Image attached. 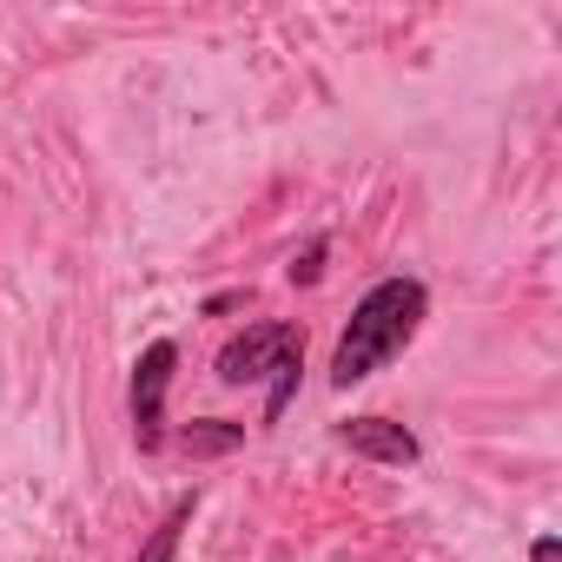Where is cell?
I'll list each match as a JSON object with an SVG mask.
<instances>
[{"mask_svg":"<svg viewBox=\"0 0 562 562\" xmlns=\"http://www.w3.org/2000/svg\"><path fill=\"white\" fill-rule=\"evenodd\" d=\"M424 318H430V292L417 285V278H384V285H371V292L358 299V312H351L338 351H331V384L351 391V384H364L371 371H384V364L424 331Z\"/></svg>","mask_w":562,"mask_h":562,"instance_id":"6da1fadb","label":"cell"},{"mask_svg":"<svg viewBox=\"0 0 562 562\" xmlns=\"http://www.w3.org/2000/svg\"><path fill=\"white\" fill-rule=\"evenodd\" d=\"M299 371H305V331L299 325H251L238 331L225 351H218V384H265L271 378V404H265V424L285 417L292 391H299Z\"/></svg>","mask_w":562,"mask_h":562,"instance_id":"7a4b0ae2","label":"cell"},{"mask_svg":"<svg viewBox=\"0 0 562 562\" xmlns=\"http://www.w3.org/2000/svg\"><path fill=\"white\" fill-rule=\"evenodd\" d=\"M172 364H179L172 338H153L139 351V364H133V443L139 450L166 443V384H172Z\"/></svg>","mask_w":562,"mask_h":562,"instance_id":"3957f363","label":"cell"},{"mask_svg":"<svg viewBox=\"0 0 562 562\" xmlns=\"http://www.w3.org/2000/svg\"><path fill=\"white\" fill-rule=\"evenodd\" d=\"M338 443L351 457H371V463H391V470H411L424 457V443L391 417H351V424H338Z\"/></svg>","mask_w":562,"mask_h":562,"instance_id":"277c9868","label":"cell"},{"mask_svg":"<svg viewBox=\"0 0 562 562\" xmlns=\"http://www.w3.org/2000/svg\"><path fill=\"white\" fill-rule=\"evenodd\" d=\"M192 503H199V496H179V503L166 509V522L153 529V542L139 549V562H172V549H179V529L192 522Z\"/></svg>","mask_w":562,"mask_h":562,"instance_id":"5b68a950","label":"cell"},{"mask_svg":"<svg viewBox=\"0 0 562 562\" xmlns=\"http://www.w3.org/2000/svg\"><path fill=\"white\" fill-rule=\"evenodd\" d=\"M238 443H245L238 424H192V430H186V450H192V457H225V450H238Z\"/></svg>","mask_w":562,"mask_h":562,"instance_id":"8992f818","label":"cell"},{"mask_svg":"<svg viewBox=\"0 0 562 562\" xmlns=\"http://www.w3.org/2000/svg\"><path fill=\"white\" fill-rule=\"evenodd\" d=\"M318 271H325V238H312V245L292 258V285H318Z\"/></svg>","mask_w":562,"mask_h":562,"instance_id":"52a82bcc","label":"cell"},{"mask_svg":"<svg viewBox=\"0 0 562 562\" xmlns=\"http://www.w3.org/2000/svg\"><path fill=\"white\" fill-rule=\"evenodd\" d=\"M529 562H562V542H555V536H542V542L529 549Z\"/></svg>","mask_w":562,"mask_h":562,"instance_id":"ba28073f","label":"cell"}]
</instances>
